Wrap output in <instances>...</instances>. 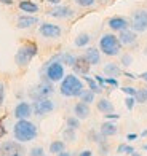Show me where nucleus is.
<instances>
[{
    "label": "nucleus",
    "mask_w": 147,
    "mask_h": 156,
    "mask_svg": "<svg viewBox=\"0 0 147 156\" xmlns=\"http://www.w3.org/2000/svg\"><path fill=\"white\" fill-rule=\"evenodd\" d=\"M39 136V127L31 119H16L15 126H13V137L15 140L21 144H27V142L35 140Z\"/></svg>",
    "instance_id": "1"
},
{
    "label": "nucleus",
    "mask_w": 147,
    "mask_h": 156,
    "mask_svg": "<svg viewBox=\"0 0 147 156\" xmlns=\"http://www.w3.org/2000/svg\"><path fill=\"white\" fill-rule=\"evenodd\" d=\"M83 89H85V81L75 73L64 75V78L59 81V93L64 97H79Z\"/></svg>",
    "instance_id": "2"
},
{
    "label": "nucleus",
    "mask_w": 147,
    "mask_h": 156,
    "mask_svg": "<svg viewBox=\"0 0 147 156\" xmlns=\"http://www.w3.org/2000/svg\"><path fill=\"white\" fill-rule=\"evenodd\" d=\"M42 80L51 81V83H59L66 75V66L59 61V54L53 56V58L48 61L43 69H42Z\"/></svg>",
    "instance_id": "3"
},
{
    "label": "nucleus",
    "mask_w": 147,
    "mask_h": 156,
    "mask_svg": "<svg viewBox=\"0 0 147 156\" xmlns=\"http://www.w3.org/2000/svg\"><path fill=\"white\" fill-rule=\"evenodd\" d=\"M122 43L120 40H118V35L115 34H104L102 37L99 38V51L102 54L109 56V58H114V56H118L122 51Z\"/></svg>",
    "instance_id": "4"
},
{
    "label": "nucleus",
    "mask_w": 147,
    "mask_h": 156,
    "mask_svg": "<svg viewBox=\"0 0 147 156\" xmlns=\"http://www.w3.org/2000/svg\"><path fill=\"white\" fill-rule=\"evenodd\" d=\"M37 54H39V46L29 41V43H24L23 46H19V49L15 54V62L18 67H27Z\"/></svg>",
    "instance_id": "5"
},
{
    "label": "nucleus",
    "mask_w": 147,
    "mask_h": 156,
    "mask_svg": "<svg viewBox=\"0 0 147 156\" xmlns=\"http://www.w3.org/2000/svg\"><path fill=\"white\" fill-rule=\"evenodd\" d=\"M54 93V88H53V83L51 81H46V80H42L39 84L32 86L29 89V97L32 101H39V99H46L50 97Z\"/></svg>",
    "instance_id": "6"
},
{
    "label": "nucleus",
    "mask_w": 147,
    "mask_h": 156,
    "mask_svg": "<svg viewBox=\"0 0 147 156\" xmlns=\"http://www.w3.org/2000/svg\"><path fill=\"white\" fill-rule=\"evenodd\" d=\"M130 29L136 34H142L147 30V10L139 8L131 13L130 18Z\"/></svg>",
    "instance_id": "7"
},
{
    "label": "nucleus",
    "mask_w": 147,
    "mask_h": 156,
    "mask_svg": "<svg viewBox=\"0 0 147 156\" xmlns=\"http://www.w3.org/2000/svg\"><path fill=\"white\" fill-rule=\"evenodd\" d=\"M24 144L18 140H5L0 144V156H24Z\"/></svg>",
    "instance_id": "8"
},
{
    "label": "nucleus",
    "mask_w": 147,
    "mask_h": 156,
    "mask_svg": "<svg viewBox=\"0 0 147 156\" xmlns=\"http://www.w3.org/2000/svg\"><path fill=\"white\" fill-rule=\"evenodd\" d=\"M54 102L51 101L50 97L46 99H39V101H32V112L35 116H40L43 118L46 115H50V113L54 110Z\"/></svg>",
    "instance_id": "9"
},
{
    "label": "nucleus",
    "mask_w": 147,
    "mask_h": 156,
    "mask_svg": "<svg viewBox=\"0 0 147 156\" xmlns=\"http://www.w3.org/2000/svg\"><path fill=\"white\" fill-rule=\"evenodd\" d=\"M39 34L43 38L54 40V38H59L62 35V29L58 24H53V23H42L39 26Z\"/></svg>",
    "instance_id": "10"
},
{
    "label": "nucleus",
    "mask_w": 147,
    "mask_h": 156,
    "mask_svg": "<svg viewBox=\"0 0 147 156\" xmlns=\"http://www.w3.org/2000/svg\"><path fill=\"white\" fill-rule=\"evenodd\" d=\"M46 15L51 18H56V19H71V18H74L75 11L67 5H53L46 11Z\"/></svg>",
    "instance_id": "11"
},
{
    "label": "nucleus",
    "mask_w": 147,
    "mask_h": 156,
    "mask_svg": "<svg viewBox=\"0 0 147 156\" xmlns=\"http://www.w3.org/2000/svg\"><path fill=\"white\" fill-rule=\"evenodd\" d=\"M34 115L32 112V104L31 102H26V101H21L16 104V107L13 108V116L16 119H29Z\"/></svg>",
    "instance_id": "12"
},
{
    "label": "nucleus",
    "mask_w": 147,
    "mask_h": 156,
    "mask_svg": "<svg viewBox=\"0 0 147 156\" xmlns=\"http://www.w3.org/2000/svg\"><path fill=\"white\" fill-rule=\"evenodd\" d=\"M107 26L112 32H122L130 29V19H127L125 16H112L107 21Z\"/></svg>",
    "instance_id": "13"
},
{
    "label": "nucleus",
    "mask_w": 147,
    "mask_h": 156,
    "mask_svg": "<svg viewBox=\"0 0 147 156\" xmlns=\"http://www.w3.org/2000/svg\"><path fill=\"white\" fill-rule=\"evenodd\" d=\"M39 24V18L34 15H21L16 19V27L18 29H31L32 26Z\"/></svg>",
    "instance_id": "14"
},
{
    "label": "nucleus",
    "mask_w": 147,
    "mask_h": 156,
    "mask_svg": "<svg viewBox=\"0 0 147 156\" xmlns=\"http://www.w3.org/2000/svg\"><path fill=\"white\" fill-rule=\"evenodd\" d=\"M90 69H91V66H90V64L86 62V59L83 58V56H77V61H75V64L72 66L74 73L83 76V75H88Z\"/></svg>",
    "instance_id": "15"
},
{
    "label": "nucleus",
    "mask_w": 147,
    "mask_h": 156,
    "mask_svg": "<svg viewBox=\"0 0 147 156\" xmlns=\"http://www.w3.org/2000/svg\"><path fill=\"white\" fill-rule=\"evenodd\" d=\"M118 40H120V43H122L123 46H131V45L136 43L138 34H136L134 30H131V29L122 30V32H118Z\"/></svg>",
    "instance_id": "16"
},
{
    "label": "nucleus",
    "mask_w": 147,
    "mask_h": 156,
    "mask_svg": "<svg viewBox=\"0 0 147 156\" xmlns=\"http://www.w3.org/2000/svg\"><path fill=\"white\" fill-rule=\"evenodd\" d=\"M83 58L86 59V62L90 64V66H99V64H101V51L97 48L90 46V48L85 49Z\"/></svg>",
    "instance_id": "17"
},
{
    "label": "nucleus",
    "mask_w": 147,
    "mask_h": 156,
    "mask_svg": "<svg viewBox=\"0 0 147 156\" xmlns=\"http://www.w3.org/2000/svg\"><path fill=\"white\" fill-rule=\"evenodd\" d=\"M74 115L82 121V119H86L90 115H91V110H90V105L85 102H77L74 105Z\"/></svg>",
    "instance_id": "18"
},
{
    "label": "nucleus",
    "mask_w": 147,
    "mask_h": 156,
    "mask_svg": "<svg viewBox=\"0 0 147 156\" xmlns=\"http://www.w3.org/2000/svg\"><path fill=\"white\" fill-rule=\"evenodd\" d=\"M18 8L23 13H26V15H34V13H39L40 6L34 0H21L18 3Z\"/></svg>",
    "instance_id": "19"
},
{
    "label": "nucleus",
    "mask_w": 147,
    "mask_h": 156,
    "mask_svg": "<svg viewBox=\"0 0 147 156\" xmlns=\"http://www.w3.org/2000/svg\"><path fill=\"white\" fill-rule=\"evenodd\" d=\"M99 131H101V134H102L104 137L109 139V137H114L115 134L118 132V127H117L115 123H112V121H109V119H106V121L101 124Z\"/></svg>",
    "instance_id": "20"
},
{
    "label": "nucleus",
    "mask_w": 147,
    "mask_h": 156,
    "mask_svg": "<svg viewBox=\"0 0 147 156\" xmlns=\"http://www.w3.org/2000/svg\"><path fill=\"white\" fill-rule=\"evenodd\" d=\"M102 72H104V75H106V76H114V78L120 76V75L123 73V72H122V67L118 66V64H115V62L106 64V66H104V69H102Z\"/></svg>",
    "instance_id": "21"
},
{
    "label": "nucleus",
    "mask_w": 147,
    "mask_h": 156,
    "mask_svg": "<svg viewBox=\"0 0 147 156\" xmlns=\"http://www.w3.org/2000/svg\"><path fill=\"white\" fill-rule=\"evenodd\" d=\"M96 107H97V110H99L101 113H110V112H114V104H112L109 99H106V97H101L99 101L96 102Z\"/></svg>",
    "instance_id": "22"
},
{
    "label": "nucleus",
    "mask_w": 147,
    "mask_h": 156,
    "mask_svg": "<svg viewBox=\"0 0 147 156\" xmlns=\"http://www.w3.org/2000/svg\"><path fill=\"white\" fill-rule=\"evenodd\" d=\"M82 80H83V81H85V83L88 84V89H91L94 94H101V93H102V88L99 86V84H97V81L94 80L93 76L83 75V76H82Z\"/></svg>",
    "instance_id": "23"
},
{
    "label": "nucleus",
    "mask_w": 147,
    "mask_h": 156,
    "mask_svg": "<svg viewBox=\"0 0 147 156\" xmlns=\"http://www.w3.org/2000/svg\"><path fill=\"white\" fill-rule=\"evenodd\" d=\"M90 41H91V35L86 34V32H82V34L77 35V38H75L74 43H75L77 48H85V46L90 45Z\"/></svg>",
    "instance_id": "24"
},
{
    "label": "nucleus",
    "mask_w": 147,
    "mask_h": 156,
    "mask_svg": "<svg viewBox=\"0 0 147 156\" xmlns=\"http://www.w3.org/2000/svg\"><path fill=\"white\" fill-rule=\"evenodd\" d=\"M59 61L64 64L66 67H72L74 64H75V61H77V56L72 54V53H69V51H66V53H59Z\"/></svg>",
    "instance_id": "25"
},
{
    "label": "nucleus",
    "mask_w": 147,
    "mask_h": 156,
    "mask_svg": "<svg viewBox=\"0 0 147 156\" xmlns=\"http://www.w3.org/2000/svg\"><path fill=\"white\" fill-rule=\"evenodd\" d=\"M48 150H50L51 154L56 156L58 153H61V151L66 150V142H64V140H53L51 144H50V148H48Z\"/></svg>",
    "instance_id": "26"
},
{
    "label": "nucleus",
    "mask_w": 147,
    "mask_h": 156,
    "mask_svg": "<svg viewBox=\"0 0 147 156\" xmlns=\"http://www.w3.org/2000/svg\"><path fill=\"white\" fill-rule=\"evenodd\" d=\"M94 97H96V94L93 93L91 89H83L82 94L79 96L80 102H85V104H88V105H91V104L94 102Z\"/></svg>",
    "instance_id": "27"
},
{
    "label": "nucleus",
    "mask_w": 147,
    "mask_h": 156,
    "mask_svg": "<svg viewBox=\"0 0 147 156\" xmlns=\"http://www.w3.org/2000/svg\"><path fill=\"white\" fill-rule=\"evenodd\" d=\"M88 140L90 142H94V144H101L102 140H106V137L101 134V131L91 129V131H88Z\"/></svg>",
    "instance_id": "28"
},
{
    "label": "nucleus",
    "mask_w": 147,
    "mask_h": 156,
    "mask_svg": "<svg viewBox=\"0 0 147 156\" xmlns=\"http://www.w3.org/2000/svg\"><path fill=\"white\" fill-rule=\"evenodd\" d=\"M62 139H64L66 142H75L77 140V131L66 126V129L62 131Z\"/></svg>",
    "instance_id": "29"
},
{
    "label": "nucleus",
    "mask_w": 147,
    "mask_h": 156,
    "mask_svg": "<svg viewBox=\"0 0 147 156\" xmlns=\"http://www.w3.org/2000/svg\"><path fill=\"white\" fill-rule=\"evenodd\" d=\"M134 99H136V104H145V102H147V88L138 89Z\"/></svg>",
    "instance_id": "30"
},
{
    "label": "nucleus",
    "mask_w": 147,
    "mask_h": 156,
    "mask_svg": "<svg viewBox=\"0 0 147 156\" xmlns=\"http://www.w3.org/2000/svg\"><path fill=\"white\" fill-rule=\"evenodd\" d=\"M134 151L136 150L131 145H128V144H120L117 147V153H120V154H130L131 156V153H134Z\"/></svg>",
    "instance_id": "31"
},
{
    "label": "nucleus",
    "mask_w": 147,
    "mask_h": 156,
    "mask_svg": "<svg viewBox=\"0 0 147 156\" xmlns=\"http://www.w3.org/2000/svg\"><path fill=\"white\" fill-rule=\"evenodd\" d=\"M66 126L67 127H71V129H79V127H80V119L79 118H77L75 115L74 116H69L67 119H66Z\"/></svg>",
    "instance_id": "32"
},
{
    "label": "nucleus",
    "mask_w": 147,
    "mask_h": 156,
    "mask_svg": "<svg viewBox=\"0 0 147 156\" xmlns=\"http://www.w3.org/2000/svg\"><path fill=\"white\" fill-rule=\"evenodd\" d=\"M97 148H99V154L101 156H107V153H109V150H110V145H109V142H107V139L106 140H102L101 144H97Z\"/></svg>",
    "instance_id": "33"
},
{
    "label": "nucleus",
    "mask_w": 147,
    "mask_h": 156,
    "mask_svg": "<svg viewBox=\"0 0 147 156\" xmlns=\"http://www.w3.org/2000/svg\"><path fill=\"white\" fill-rule=\"evenodd\" d=\"M120 64L123 67H130L133 64V56L131 54H122L120 56Z\"/></svg>",
    "instance_id": "34"
},
{
    "label": "nucleus",
    "mask_w": 147,
    "mask_h": 156,
    "mask_svg": "<svg viewBox=\"0 0 147 156\" xmlns=\"http://www.w3.org/2000/svg\"><path fill=\"white\" fill-rule=\"evenodd\" d=\"M134 105H136V99L134 96H127V99H125V107H127L130 112L134 108Z\"/></svg>",
    "instance_id": "35"
},
{
    "label": "nucleus",
    "mask_w": 147,
    "mask_h": 156,
    "mask_svg": "<svg viewBox=\"0 0 147 156\" xmlns=\"http://www.w3.org/2000/svg\"><path fill=\"white\" fill-rule=\"evenodd\" d=\"M74 2L82 6V8H90V6H93L96 3V0H74Z\"/></svg>",
    "instance_id": "36"
},
{
    "label": "nucleus",
    "mask_w": 147,
    "mask_h": 156,
    "mask_svg": "<svg viewBox=\"0 0 147 156\" xmlns=\"http://www.w3.org/2000/svg\"><path fill=\"white\" fill-rule=\"evenodd\" d=\"M29 154H31V156H46V154H45V150H43L42 147H34V148H31Z\"/></svg>",
    "instance_id": "37"
},
{
    "label": "nucleus",
    "mask_w": 147,
    "mask_h": 156,
    "mask_svg": "<svg viewBox=\"0 0 147 156\" xmlns=\"http://www.w3.org/2000/svg\"><path fill=\"white\" fill-rule=\"evenodd\" d=\"M106 84H107V88L112 86V88H117L118 86V80L114 76H106Z\"/></svg>",
    "instance_id": "38"
},
{
    "label": "nucleus",
    "mask_w": 147,
    "mask_h": 156,
    "mask_svg": "<svg viewBox=\"0 0 147 156\" xmlns=\"http://www.w3.org/2000/svg\"><path fill=\"white\" fill-rule=\"evenodd\" d=\"M122 91H123V93L127 94V96H136V93H138V89L133 88V86H123Z\"/></svg>",
    "instance_id": "39"
},
{
    "label": "nucleus",
    "mask_w": 147,
    "mask_h": 156,
    "mask_svg": "<svg viewBox=\"0 0 147 156\" xmlns=\"http://www.w3.org/2000/svg\"><path fill=\"white\" fill-rule=\"evenodd\" d=\"M94 80L97 81V84L104 89V88H107V84H106V78L104 76H101V75H94Z\"/></svg>",
    "instance_id": "40"
},
{
    "label": "nucleus",
    "mask_w": 147,
    "mask_h": 156,
    "mask_svg": "<svg viewBox=\"0 0 147 156\" xmlns=\"http://www.w3.org/2000/svg\"><path fill=\"white\" fill-rule=\"evenodd\" d=\"M104 118L109 119V121H112V119H118V118H120V115H117V113L110 112V113H104Z\"/></svg>",
    "instance_id": "41"
},
{
    "label": "nucleus",
    "mask_w": 147,
    "mask_h": 156,
    "mask_svg": "<svg viewBox=\"0 0 147 156\" xmlns=\"http://www.w3.org/2000/svg\"><path fill=\"white\" fill-rule=\"evenodd\" d=\"M3 102H5V86L0 83V107L3 105Z\"/></svg>",
    "instance_id": "42"
},
{
    "label": "nucleus",
    "mask_w": 147,
    "mask_h": 156,
    "mask_svg": "<svg viewBox=\"0 0 147 156\" xmlns=\"http://www.w3.org/2000/svg\"><path fill=\"white\" fill-rule=\"evenodd\" d=\"M15 3V0H0V5H5V6H11Z\"/></svg>",
    "instance_id": "43"
},
{
    "label": "nucleus",
    "mask_w": 147,
    "mask_h": 156,
    "mask_svg": "<svg viewBox=\"0 0 147 156\" xmlns=\"http://www.w3.org/2000/svg\"><path fill=\"white\" fill-rule=\"evenodd\" d=\"M79 156H93V151L91 150H83L79 153Z\"/></svg>",
    "instance_id": "44"
},
{
    "label": "nucleus",
    "mask_w": 147,
    "mask_h": 156,
    "mask_svg": "<svg viewBox=\"0 0 147 156\" xmlns=\"http://www.w3.org/2000/svg\"><path fill=\"white\" fill-rule=\"evenodd\" d=\"M136 139H138V134H133L131 132V134H128V136H127V140L128 142H133V140H136Z\"/></svg>",
    "instance_id": "45"
},
{
    "label": "nucleus",
    "mask_w": 147,
    "mask_h": 156,
    "mask_svg": "<svg viewBox=\"0 0 147 156\" xmlns=\"http://www.w3.org/2000/svg\"><path fill=\"white\" fill-rule=\"evenodd\" d=\"M6 134V129H5V126H3V123L0 121V137H3Z\"/></svg>",
    "instance_id": "46"
},
{
    "label": "nucleus",
    "mask_w": 147,
    "mask_h": 156,
    "mask_svg": "<svg viewBox=\"0 0 147 156\" xmlns=\"http://www.w3.org/2000/svg\"><path fill=\"white\" fill-rule=\"evenodd\" d=\"M56 156H74L72 154V151H67V150H64V151H61V153H58Z\"/></svg>",
    "instance_id": "47"
},
{
    "label": "nucleus",
    "mask_w": 147,
    "mask_h": 156,
    "mask_svg": "<svg viewBox=\"0 0 147 156\" xmlns=\"http://www.w3.org/2000/svg\"><path fill=\"white\" fill-rule=\"evenodd\" d=\"M45 2L50 5H61V0H45Z\"/></svg>",
    "instance_id": "48"
},
{
    "label": "nucleus",
    "mask_w": 147,
    "mask_h": 156,
    "mask_svg": "<svg viewBox=\"0 0 147 156\" xmlns=\"http://www.w3.org/2000/svg\"><path fill=\"white\" fill-rule=\"evenodd\" d=\"M139 78H141L142 81H145V83H147V72H142L141 75H139Z\"/></svg>",
    "instance_id": "49"
},
{
    "label": "nucleus",
    "mask_w": 147,
    "mask_h": 156,
    "mask_svg": "<svg viewBox=\"0 0 147 156\" xmlns=\"http://www.w3.org/2000/svg\"><path fill=\"white\" fill-rule=\"evenodd\" d=\"M125 75H127V76L130 78V80H134V78H138V76H136L134 73H130V72H127V73H125Z\"/></svg>",
    "instance_id": "50"
},
{
    "label": "nucleus",
    "mask_w": 147,
    "mask_h": 156,
    "mask_svg": "<svg viewBox=\"0 0 147 156\" xmlns=\"http://www.w3.org/2000/svg\"><path fill=\"white\" fill-rule=\"evenodd\" d=\"M141 137H147V129H144V131L141 132Z\"/></svg>",
    "instance_id": "51"
},
{
    "label": "nucleus",
    "mask_w": 147,
    "mask_h": 156,
    "mask_svg": "<svg viewBox=\"0 0 147 156\" xmlns=\"http://www.w3.org/2000/svg\"><path fill=\"white\" fill-rule=\"evenodd\" d=\"M131 156H141V153H136L134 151V153H131Z\"/></svg>",
    "instance_id": "52"
},
{
    "label": "nucleus",
    "mask_w": 147,
    "mask_h": 156,
    "mask_svg": "<svg viewBox=\"0 0 147 156\" xmlns=\"http://www.w3.org/2000/svg\"><path fill=\"white\" fill-rule=\"evenodd\" d=\"M142 148H144V150H145V151H147V144H145V145H144V147H142Z\"/></svg>",
    "instance_id": "53"
}]
</instances>
